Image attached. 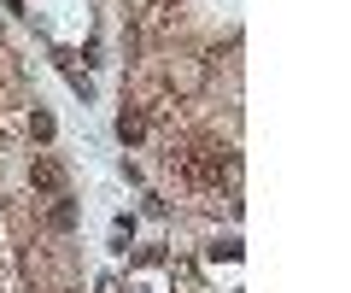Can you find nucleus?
Here are the masks:
<instances>
[{"label": "nucleus", "mask_w": 351, "mask_h": 293, "mask_svg": "<svg viewBox=\"0 0 351 293\" xmlns=\"http://www.w3.org/2000/svg\"><path fill=\"white\" fill-rule=\"evenodd\" d=\"M47 229L53 235H76V200L71 194H53L47 200Z\"/></svg>", "instance_id": "f03ea898"}, {"label": "nucleus", "mask_w": 351, "mask_h": 293, "mask_svg": "<svg viewBox=\"0 0 351 293\" xmlns=\"http://www.w3.org/2000/svg\"><path fill=\"white\" fill-rule=\"evenodd\" d=\"M117 141H123V147H141V141H147V117H141V106H135V100L117 112Z\"/></svg>", "instance_id": "7ed1b4c3"}, {"label": "nucleus", "mask_w": 351, "mask_h": 293, "mask_svg": "<svg viewBox=\"0 0 351 293\" xmlns=\"http://www.w3.org/2000/svg\"><path fill=\"white\" fill-rule=\"evenodd\" d=\"M24 129H29V141H36V147H47V141L59 135V124H53L47 106H29V112H24Z\"/></svg>", "instance_id": "20e7f679"}, {"label": "nucleus", "mask_w": 351, "mask_h": 293, "mask_svg": "<svg viewBox=\"0 0 351 293\" xmlns=\"http://www.w3.org/2000/svg\"><path fill=\"white\" fill-rule=\"evenodd\" d=\"M24 182H29V194H71V176H64V165L53 153H29V165H24Z\"/></svg>", "instance_id": "f257e3e1"}]
</instances>
